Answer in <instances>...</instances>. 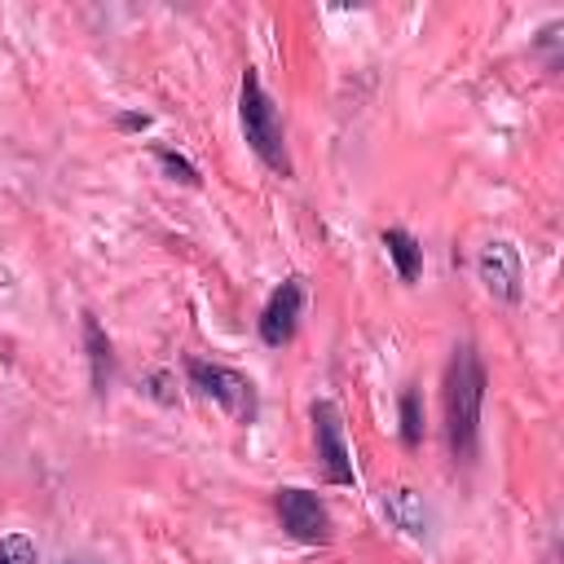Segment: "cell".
I'll return each instance as SVG.
<instances>
[{
  "label": "cell",
  "mask_w": 564,
  "mask_h": 564,
  "mask_svg": "<svg viewBox=\"0 0 564 564\" xmlns=\"http://www.w3.org/2000/svg\"><path fill=\"white\" fill-rule=\"evenodd\" d=\"M0 564H40V551L26 533H9L0 538Z\"/></svg>",
  "instance_id": "obj_13"
},
{
  "label": "cell",
  "mask_w": 564,
  "mask_h": 564,
  "mask_svg": "<svg viewBox=\"0 0 564 564\" xmlns=\"http://www.w3.org/2000/svg\"><path fill=\"white\" fill-rule=\"evenodd\" d=\"M185 375H189V388L198 397H207L212 405H220L234 423H256L260 414V397H256V383L234 370V366H220V361H203V357H189L185 361Z\"/></svg>",
  "instance_id": "obj_3"
},
{
  "label": "cell",
  "mask_w": 564,
  "mask_h": 564,
  "mask_svg": "<svg viewBox=\"0 0 564 564\" xmlns=\"http://www.w3.org/2000/svg\"><path fill=\"white\" fill-rule=\"evenodd\" d=\"M480 405H485V366L471 344H458L445 370V436L458 463L476 458L480 445Z\"/></svg>",
  "instance_id": "obj_1"
},
{
  "label": "cell",
  "mask_w": 564,
  "mask_h": 564,
  "mask_svg": "<svg viewBox=\"0 0 564 564\" xmlns=\"http://www.w3.org/2000/svg\"><path fill=\"white\" fill-rule=\"evenodd\" d=\"M300 313H304V282L300 278H286L282 286H273V295L260 308V339L269 348L291 344L295 339V326H300Z\"/></svg>",
  "instance_id": "obj_7"
},
{
  "label": "cell",
  "mask_w": 564,
  "mask_h": 564,
  "mask_svg": "<svg viewBox=\"0 0 564 564\" xmlns=\"http://www.w3.org/2000/svg\"><path fill=\"white\" fill-rule=\"evenodd\" d=\"M238 123L247 145L260 154L264 167H273L278 176H291V154H286V128H282V110L273 106L269 88L260 84V75L247 66L242 84H238Z\"/></svg>",
  "instance_id": "obj_2"
},
{
  "label": "cell",
  "mask_w": 564,
  "mask_h": 564,
  "mask_svg": "<svg viewBox=\"0 0 564 564\" xmlns=\"http://www.w3.org/2000/svg\"><path fill=\"white\" fill-rule=\"evenodd\" d=\"M313 436H317V458H322V471L330 485H352L357 471H352V454H348V441H344V419L330 401H313Z\"/></svg>",
  "instance_id": "obj_6"
},
{
  "label": "cell",
  "mask_w": 564,
  "mask_h": 564,
  "mask_svg": "<svg viewBox=\"0 0 564 564\" xmlns=\"http://www.w3.org/2000/svg\"><path fill=\"white\" fill-rule=\"evenodd\" d=\"M123 128H145V115H119Z\"/></svg>",
  "instance_id": "obj_14"
},
{
  "label": "cell",
  "mask_w": 564,
  "mask_h": 564,
  "mask_svg": "<svg viewBox=\"0 0 564 564\" xmlns=\"http://www.w3.org/2000/svg\"><path fill=\"white\" fill-rule=\"evenodd\" d=\"M273 511H278L282 529H286L295 542H308V546L330 542V511H326V502H322L313 489L282 485V489L273 494Z\"/></svg>",
  "instance_id": "obj_4"
},
{
  "label": "cell",
  "mask_w": 564,
  "mask_h": 564,
  "mask_svg": "<svg viewBox=\"0 0 564 564\" xmlns=\"http://www.w3.org/2000/svg\"><path fill=\"white\" fill-rule=\"evenodd\" d=\"M383 511H388V520L401 533L427 538V502H423V494H414V489H388L383 494Z\"/></svg>",
  "instance_id": "obj_8"
},
{
  "label": "cell",
  "mask_w": 564,
  "mask_h": 564,
  "mask_svg": "<svg viewBox=\"0 0 564 564\" xmlns=\"http://www.w3.org/2000/svg\"><path fill=\"white\" fill-rule=\"evenodd\" d=\"M84 335H88V361H93V383H97V392H106V379H110V339L101 335L97 317H84Z\"/></svg>",
  "instance_id": "obj_10"
},
{
  "label": "cell",
  "mask_w": 564,
  "mask_h": 564,
  "mask_svg": "<svg viewBox=\"0 0 564 564\" xmlns=\"http://www.w3.org/2000/svg\"><path fill=\"white\" fill-rule=\"evenodd\" d=\"M383 247H388V260L397 264V278L401 282H414L423 273V247L414 234L405 229H383Z\"/></svg>",
  "instance_id": "obj_9"
},
{
  "label": "cell",
  "mask_w": 564,
  "mask_h": 564,
  "mask_svg": "<svg viewBox=\"0 0 564 564\" xmlns=\"http://www.w3.org/2000/svg\"><path fill=\"white\" fill-rule=\"evenodd\" d=\"M476 273H480L485 291L494 300L520 304V295H524V260H520V251L511 242H502V238L485 242L480 256H476Z\"/></svg>",
  "instance_id": "obj_5"
},
{
  "label": "cell",
  "mask_w": 564,
  "mask_h": 564,
  "mask_svg": "<svg viewBox=\"0 0 564 564\" xmlns=\"http://www.w3.org/2000/svg\"><path fill=\"white\" fill-rule=\"evenodd\" d=\"M154 159H159V167H163L172 181H181V185H198V167H194L189 159H181L176 150H167V145H154Z\"/></svg>",
  "instance_id": "obj_12"
},
{
  "label": "cell",
  "mask_w": 564,
  "mask_h": 564,
  "mask_svg": "<svg viewBox=\"0 0 564 564\" xmlns=\"http://www.w3.org/2000/svg\"><path fill=\"white\" fill-rule=\"evenodd\" d=\"M401 441L405 445H419L423 441V401H419V388H405L401 392Z\"/></svg>",
  "instance_id": "obj_11"
},
{
  "label": "cell",
  "mask_w": 564,
  "mask_h": 564,
  "mask_svg": "<svg viewBox=\"0 0 564 564\" xmlns=\"http://www.w3.org/2000/svg\"><path fill=\"white\" fill-rule=\"evenodd\" d=\"M57 564H106V560H88V555H70V560H57Z\"/></svg>",
  "instance_id": "obj_15"
}]
</instances>
